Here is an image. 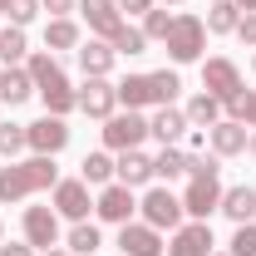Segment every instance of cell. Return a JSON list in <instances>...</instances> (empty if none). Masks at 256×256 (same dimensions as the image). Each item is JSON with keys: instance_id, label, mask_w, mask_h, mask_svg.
<instances>
[{"instance_id": "7c38bea8", "label": "cell", "mask_w": 256, "mask_h": 256, "mask_svg": "<svg viewBox=\"0 0 256 256\" xmlns=\"http://www.w3.org/2000/svg\"><path fill=\"white\" fill-rule=\"evenodd\" d=\"M79 15L89 20V34H94V40H114L118 25H124L118 0H79Z\"/></svg>"}, {"instance_id": "1f68e13d", "label": "cell", "mask_w": 256, "mask_h": 256, "mask_svg": "<svg viewBox=\"0 0 256 256\" xmlns=\"http://www.w3.org/2000/svg\"><path fill=\"white\" fill-rule=\"evenodd\" d=\"M153 94H158V108H168L172 98L182 94V79H178V69H158V74H153Z\"/></svg>"}, {"instance_id": "3957f363", "label": "cell", "mask_w": 256, "mask_h": 256, "mask_svg": "<svg viewBox=\"0 0 256 256\" xmlns=\"http://www.w3.org/2000/svg\"><path fill=\"white\" fill-rule=\"evenodd\" d=\"M222 172H188V192H182V212L192 222H207L212 212H222Z\"/></svg>"}, {"instance_id": "5bb4252c", "label": "cell", "mask_w": 256, "mask_h": 256, "mask_svg": "<svg viewBox=\"0 0 256 256\" xmlns=\"http://www.w3.org/2000/svg\"><path fill=\"white\" fill-rule=\"evenodd\" d=\"M74 60H79V69H84V79H108L114 64H118V54H114L108 40H84V44L74 50Z\"/></svg>"}, {"instance_id": "f1b7e54d", "label": "cell", "mask_w": 256, "mask_h": 256, "mask_svg": "<svg viewBox=\"0 0 256 256\" xmlns=\"http://www.w3.org/2000/svg\"><path fill=\"white\" fill-rule=\"evenodd\" d=\"M98 246H104V242H98V226L94 222H74V226H69V252H74V256H94Z\"/></svg>"}, {"instance_id": "6da1fadb", "label": "cell", "mask_w": 256, "mask_h": 256, "mask_svg": "<svg viewBox=\"0 0 256 256\" xmlns=\"http://www.w3.org/2000/svg\"><path fill=\"white\" fill-rule=\"evenodd\" d=\"M60 182V168L54 158H44V153H34L25 162H10V168H0V202H25L34 192L54 188Z\"/></svg>"}, {"instance_id": "52a82bcc", "label": "cell", "mask_w": 256, "mask_h": 256, "mask_svg": "<svg viewBox=\"0 0 256 256\" xmlns=\"http://www.w3.org/2000/svg\"><path fill=\"white\" fill-rule=\"evenodd\" d=\"M25 143H30V153L54 158V153H64V148H69V124H64L60 114H44V118L25 124Z\"/></svg>"}, {"instance_id": "bcb514c9", "label": "cell", "mask_w": 256, "mask_h": 256, "mask_svg": "<svg viewBox=\"0 0 256 256\" xmlns=\"http://www.w3.org/2000/svg\"><path fill=\"white\" fill-rule=\"evenodd\" d=\"M0 10H10V0H0Z\"/></svg>"}, {"instance_id": "5b68a950", "label": "cell", "mask_w": 256, "mask_h": 256, "mask_svg": "<svg viewBox=\"0 0 256 256\" xmlns=\"http://www.w3.org/2000/svg\"><path fill=\"white\" fill-rule=\"evenodd\" d=\"M138 212H143V222L158 226V232H178L182 226V197H172L168 188H148L143 192V202H138Z\"/></svg>"}, {"instance_id": "ab89813d", "label": "cell", "mask_w": 256, "mask_h": 256, "mask_svg": "<svg viewBox=\"0 0 256 256\" xmlns=\"http://www.w3.org/2000/svg\"><path fill=\"white\" fill-rule=\"evenodd\" d=\"M153 5H158V0H118V10H124V15H148Z\"/></svg>"}, {"instance_id": "44dd1931", "label": "cell", "mask_w": 256, "mask_h": 256, "mask_svg": "<svg viewBox=\"0 0 256 256\" xmlns=\"http://www.w3.org/2000/svg\"><path fill=\"white\" fill-rule=\"evenodd\" d=\"M114 89H118V104H124V108H138V114H143L148 104H158V94H153V74H128V79H118Z\"/></svg>"}, {"instance_id": "7402d4cb", "label": "cell", "mask_w": 256, "mask_h": 256, "mask_svg": "<svg viewBox=\"0 0 256 256\" xmlns=\"http://www.w3.org/2000/svg\"><path fill=\"white\" fill-rule=\"evenodd\" d=\"M207 34H236V25H242V5L236 0H207Z\"/></svg>"}, {"instance_id": "b9f144b4", "label": "cell", "mask_w": 256, "mask_h": 256, "mask_svg": "<svg viewBox=\"0 0 256 256\" xmlns=\"http://www.w3.org/2000/svg\"><path fill=\"white\" fill-rule=\"evenodd\" d=\"M246 153H252V158H256V128H252V138H246Z\"/></svg>"}, {"instance_id": "9c48e42d", "label": "cell", "mask_w": 256, "mask_h": 256, "mask_svg": "<svg viewBox=\"0 0 256 256\" xmlns=\"http://www.w3.org/2000/svg\"><path fill=\"white\" fill-rule=\"evenodd\" d=\"M89 207H94V197H89V182H84V178H60V182H54V212H60V217L89 222Z\"/></svg>"}, {"instance_id": "ac0fdd59", "label": "cell", "mask_w": 256, "mask_h": 256, "mask_svg": "<svg viewBox=\"0 0 256 256\" xmlns=\"http://www.w3.org/2000/svg\"><path fill=\"white\" fill-rule=\"evenodd\" d=\"M188 114H182V108H172V104H168V108H158V114H153V118H148V138H158L162 148H178V143H182V133H188Z\"/></svg>"}, {"instance_id": "ffe728a7", "label": "cell", "mask_w": 256, "mask_h": 256, "mask_svg": "<svg viewBox=\"0 0 256 256\" xmlns=\"http://www.w3.org/2000/svg\"><path fill=\"white\" fill-rule=\"evenodd\" d=\"M25 98H34V79L25 64H10V69H0V104H10V108H20Z\"/></svg>"}, {"instance_id": "4dcf8cb0", "label": "cell", "mask_w": 256, "mask_h": 256, "mask_svg": "<svg viewBox=\"0 0 256 256\" xmlns=\"http://www.w3.org/2000/svg\"><path fill=\"white\" fill-rule=\"evenodd\" d=\"M25 148H30V143H25V124H10V118H5V124H0V158L15 162V153H25Z\"/></svg>"}, {"instance_id": "cb8c5ba5", "label": "cell", "mask_w": 256, "mask_h": 256, "mask_svg": "<svg viewBox=\"0 0 256 256\" xmlns=\"http://www.w3.org/2000/svg\"><path fill=\"white\" fill-rule=\"evenodd\" d=\"M182 114H188L192 128H212V124H222V98H212L207 89H202V94L188 98V108H182Z\"/></svg>"}, {"instance_id": "836d02e7", "label": "cell", "mask_w": 256, "mask_h": 256, "mask_svg": "<svg viewBox=\"0 0 256 256\" xmlns=\"http://www.w3.org/2000/svg\"><path fill=\"white\" fill-rule=\"evenodd\" d=\"M25 69H30V79H34V89H40V84H44V79H54V74H60V60H54V54H44V50H40V54H30V60H25Z\"/></svg>"}, {"instance_id": "4fadbf2b", "label": "cell", "mask_w": 256, "mask_h": 256, "mask_svg": "<svg viewBox=\"0 0 256 256\" xmlns=\"http://www.w3.org/2000/svg\"><path fill=\"white\" fill-rule=\"evenodd\" d=\"M212 226L207 222H182L172 232V242H168V256H212Z\"/></svg>"}, {"instance_id": "e0dca14e", "label": "cell", "mask_w": 256, "mask_h": 256, "mask_svg": "<svg viewBox=\"0 0 256 256\" xmlns=\"http://www.w3.org/2000/svg\"><path fill=\"white\" fill-rule=\"evenodd\" d=\"M114 178L124 182V188H148L153 182V158L143 153V148H128L114 158Z\"/></svg>"}, {"instance_id": "ee69618b", "label": "cell", "mask_w": 256, "mask_h": 256, "mask_svg": "<svg viewBox=\"0 0 256 256\" xmlns=\"http://www.w3.org/2000/svg\"><path fill=\"white\" fill-rule=\"evenodd\" d=\"M44 256H69V252H60V246H54V252H44Z\"/></svg>"}, {"instance_id": "e575fe53", "label": "cell", "mask_w": 256, "mask_h": 256, "mask_svg": "<svg viewBox=\"0 0 256 256\" xmlns=\"http://www.w3.org/2000/svg\"><path fill=\"white\" fill-rule=\"evenodd\" d=\"M226 114H232L236 124L256 128V89H246V94H242V98H232V104H226Z\"/></svg>"}, {"instance_id": "9a60e30c", "label": "cell", "mask_w": 256, "mask_h": 256, "mask_svg": "<svg viewBox=\"0 0 256 256\" xmlns=\"http://www.w3.org/2000/svg\"><path fill=\"white\" fill-rule=\"evenodd\" d=\"M79 108H84L89 118H114V114H118V89H114L108 79H84Z\"/></svg>"}, {"instance_id": "ba28073f", "label": "cell", "mask_w": 256, "mask_h": 256, "mask_svg": "<svg viewBox=\"0 0 256 256\" xmlns=\"http://www.w3.org/2000/svg\"><path fill=\"white\" fill-rule=\"evenodd\" d=\"M94 212H98V222L124 226V222H133V212H138V197H133V188H124V182L114 178L108 188H98V197H94Z\"/></svg>"}, {"instance_id": "2e32d148", "label": "cell", "mask_w": 256, "mask_h": 256, "mask_svg": "<svg viewBox=\"0 0 256 256\" xmlns=\"http://www.w3.org/2000/svg\"><path fill=\"white\" fill-rule=\"evenodd\" d=\"M246 138H252V128L236 124V118H222V124L207 128V143H212L217 158H236V153H246Z\"/></svg>"}, {"instance_id": "8d00e7d4", "label": "cell", "mask_w": 256, "mask_h": 256, "mask_svg": "<svg viewBox=\"0 0 256 256\" xmlns=\"http://www.w3.org/2000/svg\"><path fill=\"white\" fill-rule=\"evenodd\" d=\"M5 15H10V25H20V30H25L34 15H40V0H10V10H5Z\"/></svg>"}, {"instance_id": "30bf717a", "label": "cell", "mask_w": 256, "mask_h": 256, "mask_svg": "<svg viewBox=\"0 0 256 256\" xmlns=\"http://www.w3.org/2000/svg\"><path fill=\"white\" fill-rule=\"evenodd\" d=\"M25 242L34 252H54L60 246V212L54 207H25Z\"/></svg>"}, {"instance_id": "f546056e", "label": "cell", "mask_w": 256, "mask_h": 256, "mask_svg": "<svg viewBox=\"0 0 256 256\" xmlns=\"http://www.w3.org/2000/svg\"><path fill=\"white\" fill-rule=\"evenodd\" d=\"M108 44H114V54H143V50H148V34L138 30V25H118V34H114V40H108Z\"/></svg>"}, {"instance_id": "8fae6325", "label": "cell", "mask_w": 256, "mask_h": 256, "mask_svg": "<svg viewBox=\"0 0 256 256\" xmlns=\"http://www.w3.org/2000/svg\"><path fill=\"white\" fill-rule=\"evenodd\" d=\"M118 252L124 256H162L168 242H162L158 226H148V222H124L118 226Z\"/></svg>"}, {"instance_id": "277c9868", "label": "cell", "mask_w": 256, "mask_h": 256, "mask_svg": "<svg viewBox=\"0 0 256 256\" xmlns=\"http://www.w3.org/2000/svg\"><path fill=\"white\" fill-rule=\"evenodd\" d=\"M143 138H148V118H143L138 108H128V114H114V118H104V148H108V153H128V148H143Z\"/></svg>"}, {"instance_id": "681fc988", "label": "cell", "mask_w": 256, "mask_h": 256, "mask_svg": "<svg viewBox=\"0 0 256 256\" xmlns=\"http://www.w3.org/2000/svg\"><path fill=\"white\" fill-rule=\"evenodd\" d=\"M252 64H256V60H252Z\"/></svg>"}, {"instance_id": "7dc6e473", "label": "cell", "mask_w": 256, "mask_h": 256, "mask_svg": "<svg viewBox=\"0 0 256 256\" xmlns=\"http://www.w3.org/2000/svg\"><path fill=\"white\" fill-rule=\"evenodd\" d=\"M212 256H232V252H212Z\"/></svg>"}, {"instance_id": "d6986e66", "label": "cell", "mask_w": 256, "mask_h": 256, "mask_svg": "<svg viewBox=\"0 0 256 256\" xmlns=\"http://www.w3.org/2000/svg\"><path fill=\"white\" fill-rule=\"evenodd\" d=\"M34 94L44 98V114H60V118L69 114V108H79V89H74V84L64 79V69L54 74V79H44V84H40Z\"/></svg>"}, {"instance_id": "c3c4849f", "label": "cell", "mask_w": 256, "mask_h": 256, "mask_svg": "<svg viewBox=\"0 0 256 256\" xmlns=\"http://www.w3.org/2000/svg\"><path fill=\"white\" fill-rule=\"evenodd\" d=\"M0 236H5V222H0Z\"/></svg>"}, {"instance_id": "f35d334b", "label": "cell", "mask_w": 256, "mask_h": 256, "mask_svg": "<svg viewBox=\"0 0 256 256\" xmlns=\"http://www.w3.org/2000/svg\"><path fill=\"white\" fill-rule=\"evenodd\" d=\"M40 10H50V20H69V10H79V0H40Z\"/></svg>"}, {"instance_id": "f6af8a7d", "label": "cell", "mask_w": 256, "mask_h": 256, "mask_svg": "<svg viewBox=\"0 0 256 256\" xmlns=\"http://www.w3.org/2000/svg\"><path fill=\"white\" fill-rule=\"evenodd\" d=\"M162 5H182V0H162Z\"/></svg>"}, {"instance_id": "60d3db41", "label": "cell", "mask_w": 256, "mask_h": 256, "mask_svg": "<svg viewBox=\"0 0 256 256\" xmlns=\"http://www.w3.org/2000/svg\"><path fill=\"white\" fill-rule=\"evenodd\" d=\"M0 256H34L30 242H10V246H0Z\"/></svg>"}, {"instance_id": "484cf974", "label": "cell", "mask_w": 256, "mask_h": 256, "mask_svg": "<svg viewBox=\"0 0 256 256\" xmlns=\"http://www.w3.org/2000/svg\"><path fill=\"white\" fill-rule=\"evenodd\" d=\"M84 44V34H79V25L74 20H50L44 25V50L54 54V50H79Z\"/></svg>"}, {"instance_id": "7bdbcfd3", "label": "cell", "mask_w": 256, "mask_h": 256, "mask_svg": "<svg viewBox=\"0 0 256 256\" xmlns=\"http://www.w3.org/2000/svg\"><path fill=\"white\" fill-rule=\"evenodd\" d=\"M236 5H242V10H256V0H236Z\"/></svg>"}, {"instance_id": "74e56055", "label": "cell", "mask_w": 256, "mask_h": 256, "mask_svg": "<svg viewBox=\"0 0 256 256\" xmlns=\"http://www.w3.org/2000/svg\"><path fill=\"white\" fill-rule=\"evenodd\" d=\"M236 40L256 50V10H242V25H236Z\"/></svg>"}, {"instance_id": "4316f807", "label": "cell", "mask_w": 256, "mask_h": 256, "mask_svg": "<svg viewBox=\"0 0 256 256\" xmlns=\"http://www.w3.org/2000/svg\"><path fill=\"white\" fill-rule=\"evenodd\" d=\"M188 162H192L188 148H162L158 158H153V178H162V182H172V178H188Z\"/></svg>"}, {"instance_id": "83f0119b", "label": "cell", "mask_w": 256, "mask_h": 256, "mask_svg": "<svg viewBox=\"0 0 256 256\" xmlns=\"http://www.w3.org/2000/svg\"><path fill=\"white\" fill-rule=\"evenodd\" d=\"M79 178H84L89 188H108V182H114V158H108V148H104V153H89V158L79 162Z\"/></svg>"}, {"instance_id": "603a6c76", "label": "cell", "mask_w": 256, "mask_h": 256, "mask_svg": "<svg viewBox=\"0 0 256 256\" xmlns=\"http://www.w3.org/2000/svg\"><path fill=\"white\" fill-rule=\"evenodd\" d=\"M222 212L236 226H242V222H256V188H246V182H242V188H226L222 192Z\"/></svg>"}, {"instance_id": "8992f818", "label": "cell", "mask_w": 256, "mask_h": 256, "mask_svg": "<svg viewBox=\"0 0 256 256\" xmlns=\"http://www.w3.org/2000/svg\"><path fill=\"white\" fill-rule=\"evenodd\" d=\"M202 89H207L212 98H222V108L232 104V98L246 94V84H242V69H236L232 60H222V54L202 64Z\"/></svg>"}, {"instance_id": "7a4b0ae2", "label": "cell", "mask_w": 256, "mask_h": 256, "mask_svg": "<svg viewBox=\"0 0 256 256\" xmlns=\"http://www.w3.org/2000/svg\"><path fill=\"white\" fill-rule=\"evenodd\" d=\"M168 60L172 64H192L202 60V50H207V25H202V15H172V30H168Z\"/></svg>"}, {"instance_id": "d6a6232c", "label": "cell", "mask_w": 256, "mask_h": 256, "mask_svg": "<svg viewBox=\"0 0 256 256\" xmlns=\"http://www.w3.org/2000/svg\"><path fill=\"white\" fill-rule=\"evenodd\" d=\"M138 30L148 34V44H153V40H168V30H172V15H168V10H158V5H153V10L143 15V25H138Z\"/></svg>"}, {"instance_id": "d590c367", "label": "cell", "mask_w": 256, "mask_h": 256, "mask_svg": "<svg viewBox=\"0 0 256 256\" xmlns=\"http://www.w3.org/2000/svg\"><path fill=\"white\" fill-rule=\"evenodd\" d=\"M232 256H256V222H242L232 232Z\"/></svg>"}, {"instance_id": "d4e9b609", "label": "cell", "mask_w": 256, "mask_h": 256, "mask_svg": "<svg viewBox=\"0 0 256 256\" xmlns=\"http://www.w3.org/2000/svg\"><path fill=\"white\" fill-rule=\"evenodd\" d=\"M30 60V40H25V30L20 25H5L0 30V64L10 69V64H25Z\"/></svg>"}]
</instances>
